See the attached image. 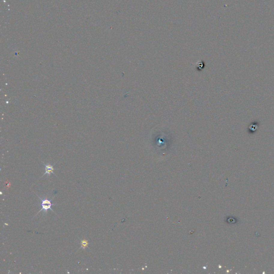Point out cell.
<instances>
[{
	"label": "cell",
	"instance_id": "obj_3",
	"mask_svg": "<svg viewBox=\"0 0 274 274\" xmlns=\"http://www.w3.org/2000/svg\"><path fill=\"white\" fill-rule=\"evenodd\" d=\"M80 245H81V246L80 247V248H82L83 249H85L86 248H89V241L87 240L86 239H83L81 240L80 241Z\"/></svg>",
	"mask_w": 274,
	"mask_h": 274
},
{
	"label": "cell",
	"instance_id": "obj_2",
	"mask_svg": "<svg viewBox=\"0 0 274 274\" xmlns=\"http://www.w3.org/2000/svg\"><path fill=\"white\" fill-rule=\"evenodd\" d=\"M43 164L45 166V173L42 176L41 178H42L46 175H47L48 178H50V176L52 173L54 174L55 176H56V175L54 173V170H55L54 168V165H52V164H46V163H44V162H43Z\"/></svg>",
	"mask_w": 274,
	"mask_h": 274
},
{
	"label": "cell",
	"instance_id": "obj_1",
	"mask_svg": "<svg viewBox=\"0 0 274 274\" xmlns=\"http://www.w3.org/2000/svg\"><path fill=\"white\" fill-rule=\"evenodd\" d=\"M39 199H40V200H41V209L37 213V215L39 213V212H41V211H43L44 212V215H46V214L47 213V212L48 210H52V212H54V210H53L52 209V206H54V205H56V204H53L52 203V201L53 200V199H54V198H53L52 199H48L47 198H45V199H43V198H41V197H40L39 195H37Z\"/></svg>",
	"mask_w": 274,
	"mask_h": 274
}]
</instances>
